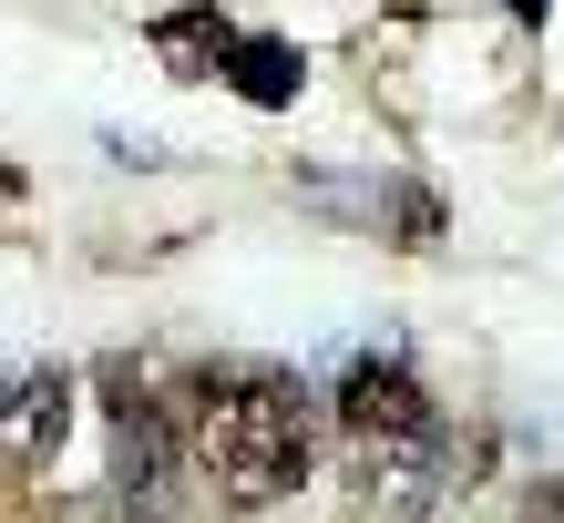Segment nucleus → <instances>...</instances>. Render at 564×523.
I'll return each mask as SVG.
<instances>
[{"label": "nucleus", "instance_id": "nucleus-5", "mask_svg": "<svg viewBox=\"0 0 564 523\" xmlns=\"http://www.w3.org/2000/svg\"><path fill=\"white\" fill-rule=\"evenodd\" d=\"M226 62H237L226 83H237L247 103H297V52L288 42H226Z\"/></svg>", "mask_w": 564, "mask_h": 523}, {"label": "nucleus", "instance_id": "nucleus-2", "mask_svg": "<svg viewBox=\"0 0 564 523\" xmlns=\"http://www.w3.org/2000/svg\"><path fill=\"white\" fill-rule=\"evenodd\" d=\"M349 472H359V503L390 513V523H421L452 482V442H442V411H411V421H349Z\"/></svg>", "mask_w": 564, "mask_h": 523}, {"label": "nucleus", "instance_id": "nucleus-7", "mask_svg": "<svg viewBox=\"0 0 564 523\" xmlns=\"http://www.w3.org/2000/svg\"><path fill=\"white\" fill-rule=\"evenodd\" d=\"M503 11H523V21H534V11H544V0H503Z\"/></svg>", "mask_w": 564, "mask_h": 523}, {"label": "nucleus", "instance_id": "nucleus-4", "mask_svg": "<svg viewBox=\"0 0 564 523\" xmlns=\"http://www.w3.org/2000/svg\"><path fill=\"white\" fill-rule=\"evenodd\" d=\"M62 411H73L62 370H42V380H11V390H0V462H42V451L62 442Z\"/></svg>", "mask_w": 564, "mask_h": 523}, {"label": "nucleus", "instance_id": "nucleus-8", "mask_svg": "<svg viewBox=\"0 0 564 523\" xmlns=\"http://www.w3.org/2000/svg\"><path fill=\"white\" fill-rule=\"evenodd\" d=\"M534 523H564V513H534Z\"/></svg>", "mask_w": 564, "mask_h": 523}, {"label": "nucleus", "instance_id": "nucleus-3", "mask_svg": "<svg viewBox=\"0 0 564 523\" xmlns=\"http://www.w3.org/2000/svg\"><path fill=\"white\" fill-rule=\"evenodd\" d=\"M113 513L164 523V421H154V401H113Z\"/></svg>", "mask_w": 564, "mask_h": 523}, {"label": "nucleus", "instance_id": "nucleus-6", "mask_svg": "<svg viewBox=\"0 0 564 523\" xmlns=\"http://www.w3.org/2000/svg\"><path fill=\"white\" fill-rule=\"evenodd\" d=\"M226 42H237V31H226L216 11H175V21H154V52H164V62H206V73H216Z\"/></svg>", "mask_w": 564, "mask_h": 523}, {"label": "nucleus", "instance_id": "nucleus-1", "mask_svg": "<svg viewBox=\"0 0 564 523\" xmlns=\"http://www.w3.org/2000/svg\"><path fill=\"white\" fill-rule=\"evenodd\" d=\"M185 451L237 513L278 503L318 462V411L288 370H206L185 401Z\"/></svg>", "mask_w": 564, "mask_h": 523}]
</instances>
